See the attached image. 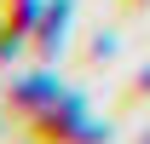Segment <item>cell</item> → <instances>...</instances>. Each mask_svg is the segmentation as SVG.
Segmentation results:
<instances>
[{
    "instance_id": "1",
    "label": "cell",
    "mask_w": 150,
    "mask_h": 144,
    "mask_svg": "<svg viewBox=\"0 0 150 144\" xmlns=\"http://www.w3.org/2000/svg\"><path fill=\"white\" fill-rule=\"evenodd\" d=\"M29 12H35V0H18V6H6V23H0V52H6V46H12V40H23L29 35Z\"/></svg>"
},
{
    "instance_id": "2",
    "label": "cell",
    "mask_w": 150,
    "mask_h": 144,
    "mask_svg": "<svg viewBox=\"0 0 150 144\" xmlns=\"http://www.w3.org/2000/svg\"><path fill=\"white\" fill-rule=\"evenodd\" d=\"M127 6H144V0H127Z\"/></svg>"
}]
</instances>
